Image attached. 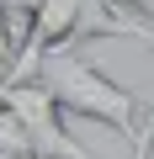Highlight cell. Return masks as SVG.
<instances>
[{"label": "cell", "instance_id": "5", "mask_svg": "<svg viewBox=\"0 0 154 159\" xmlns=\"http://www.w3.org/2000/svg\"><path fill=\"white\" fill-rule=\"evenodd\" d=\"M117 6L133 16V21H143V27H154V0H117Z\"/></svg>", "mask_w": 154, "mask_h": 159}, {"label": "cell", "instance_id": "1", "mask_svg": "<svg viewBox=\"0 0 154 159\" xmlns=\"http://www.w3.org/2000/svg\"><path fill=\"white\" fill-rule=\"evenodd\" d=\"M37 80L58 96L64 111L91 117V122H106V127H117L122 138L138 143V133H143V127H138V96H133L128 85H117L106 69H96L91 58H80L74 48H53V53L37 64Z\"/></svg>", "mask_w": 154, "mask_h": 159}, {"label": "cell", "instance_id": "2", "mask_svg": "<svg viewBox=\"0 0 154 159\" xmlns=\"http://www.w3.org/2000/svg\"><path fill=\"white\" fill-rule=\"evenodd\" d=\"M0 101H6V106L21 117V127L32 133L37 154H48V159H96L91 148H80V143L69 138V127H64V106H58V96L43 85V80L0 85Z\"/></svg>", "mask_w": 154, "mask_h": 159}, {"label": "cell", "instance_id": "6", "mask_svg": "<svg viewBox=\"0 0 154 159\" xmlns=\"http://www.w3.org/2000/svg\"><path fill=\"white\" fill-rule=\"evenodd\" d=\"M138 43H143V48L154 53V27H143V32H138Z\"/></svg>", "mask_w": 154, "mask_h": 159}, {"label": "cell", "instance_id": "4", "mask_svg": "<svg viewBox=\"0 0 154 159\" xmlns=\"http://www.w3.org/2000/svg\"><path fill=\"white\" fill-rule=\"evenodd\" d=\"M133 159H154V101H149V117H143V133L133 143Z\"/></svg>", "mask_w": 154, "mask_h": 159}, {"label": "cell", "instance_id": "7", "mask_svg": "<svg viewBox=\"0 0 154 159\" xmlns=\"http://www.w3.org/2000/svg\"><path fill=\"white\" fill-rule=\"evenodd\" d=\"M27 159H48V154H27Z\"/></svg>", "mask_w": 154, "mask_h": 159}, {"label": "cell", "instance_id": "3", "mask_svg": "<svg viewBox=\"0 0 154 159\" xmlns=\"http://www.w3.org/2000/svg\"><path fill=\"white\" fill-rule=\"evenodd\" d=\"M27 154H37V143H32V133L21 127V117L0 101V159H27Z\"/></svg>", "mask_w": 154, "mask_h": 159}]
</instances>
